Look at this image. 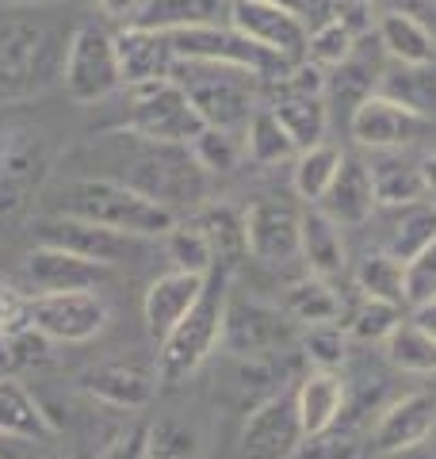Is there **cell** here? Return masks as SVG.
Wrapping results in <instances>:
<instances>
[{"mask_svg": "<svg viewBox=\"0 0 436 459\" xmlns=\"http://www.w3.org/2000/svg\"><path fill=\"white\" fill-rule=\"evenodd\" d=\"M395 153H371V180H375V204L383 211L425 204V180H421V165H410Z\"/></svg>", "mask_w": 436, "mask_h": 459, "instance_id": "28", "label": "cell"}, {"mask_svg": "<svg viewBox=\"0 0 436 459\" xmlns=\"http://www.w3.org/2000/svg\"><path fill=\"white\" fill-rule=\"evenodd\" d=\"M192 153L196 161L211 172V177H222V172H234L245 157L241 138H234V131H218V126H203L192 138Z\"/></svg>", "mask_w": 436, "mask_h": 459, "instance_id": "40", "label": "cell"}, {"mask_svg": "<svg viewBox=\"0 0 436 459\" xmlns=\"http://www.w3.org/2000/svg\"><path fill=\"white\" fill-rule=\"evenodd\" d=\"M260 108H272V115L283 123V131L299 150L326 142V131H329L326 96H299V100H280V104H260Z\"/></svg>", "mask_w": 436, "mask_h": 459, "instance_id": "32", "label": "cell"}, {"mask_svg": "<svg viewBox=\"0 0 436 459\" xmlns=\"http://www.w3.org/2000/svg\"><path fill=\"white\" fill-rule=\"evenodd\" d=\"M0 459H47V455H42L39 440H23V437H4V433H0Z\"/></svg>", "mask_w": 436, "mask_h": 459, "instance_id": "47", "label": "cell"}, {"mask_svg": "<svg viewBox=\"0 0 436 459\" xmlns=\"http://www.w3.org/2000/svg\"><path fill=\"white\" fill-rule=\"evenodd\" d=\"M50 214H69L135 238H165L180 219L115 177H69L50 192Z\"/></svg>", "mask_w": 436, "mask_h": 459, "instance_id": "2", "label": "cell"}, {"mask_svg": "<svg viewBox=\"0 0 436 459\" xmlns=\"http://www.w3.org/2000/svg\"><path fill=\"white\" fill-rule=\"evenodd\" d=\"M241 146H245V157L257 165H280V161H295L299 157V146L283 131V123L272 115V108H257L249 115Z\"/></svg>", "mask_w": 436, "mask_h": 459, "instance_id": "35", "label": "cell"}, {"mask_svg": "<svg viewBox=\"0 0 436 459\" xmlns=\"http://www.w3.org/2000/svg\"><path fill=\"white\" fill-rule=\"evenodd\" d=\"M299 356L307 360L310 368H322V371H337L348 356V333L329 322V325H310L299 333Z\"/></svg>", "mask_w": 436, "mask_h": 459, "instance_id": "39", "label": "cell"}, {"mask_svg": "<svg viewBox=\"0 0 436 459\" xmlns=\"http://www.w3.org/2000/svg\"><path fill=\"white\" fill-rule=\"evenodd\" d=\"M203 283H207V276H196V272H184V268H172L150 283V291L142 299V318H145V329H150V337L157 344H161L172 333V325L196 307V299L203 295Z\"/></svg>", "mask_w": 436, "mask_h": 459, "instance_id": "21", "label": "cell"}, {"mask_svg": "<svg viewBox=\"0 0 436 459\" xmlns=\"http://www.w3.org/2000/svg\"><path fill=\"white\" fill-rule=\"evenodd\" d=\"M302 440L307 433L299 425L295 391H280L249 410L238 437V459H295Z\"/></svg>", "mask_w": 436, "mask_h": 459, "instance_id": "15", "label": "cell"}, {"mask_svg": "<svg viewBox=\"0 0 436 459\" xmlns=\"http://www.w3.org/2000/svg\"><path fill=\"white\" fill-rule=\"evenodd\" d=\"M161 241H165V253H169L172 268H184V272H196V276H207V272L218 264V256L211 249L207 234H203V230L192 219L177 222Z\"/></svg>", "mask_w": 436, "mask_h": 459, "instance_id": "37", "label": "cell"}, {"mask_svg": "<svg viewBox=\"0 0 436 459\" xmlns=\"http://www.w3.org/2000/svg\"><path fill=\"white\" fill-rule=\"evenodd\" d=\"M344 161V153L337 146H310V150H299L295 157V169H291V188H295L299 199H307V204H322V195L329 192L333 177H337V169Z\"/></svg>", "mask_w": 436, "mask_h": 459, "instance_id": "36", "label": "cell"}, {"mask_svg": "<svg viewBox=\"0 0 436 459\" xmlns=\"http://www.w3.org/2000/svg\"><path fill=\"white\" fill-rule=\"evenodd\" d=\"M115 57H119L123 89L172 77V65H177V54H172V47H169V35L150 31V27H138V23H126V27L115 31Z\"/></svg>", "mask_w": 436, "mask_h": 459, "instance_id": "20", "label": "cell"}, {"mask_svg": "<svg viewBox=\"0 0 436 459\" xmlns=\"http://www.w3.org/2000/svg\"><path fill=\"white\" fill-rule=\"evenodd\" d=\"M172 81L187 92V100L196 104L199 119L218 131H234L245 126L249 115L257 111V77L245 69L230 65H207V62H177L172 65Z\"/></svg>", "mask_w": 436, "mask_h": 459, "instance_id": "6", "label": "cell"}, {"mask_svg": "<svg viewBox=\"0 0 436 459\" xmlns=\"http://www.w3.org/2000/svg\"><path fill=\"white\" fill-rule=\"evenodd\" d=\"M157 368H142L135 360H108V364H96L81 376V391L104 402L111 410H126V413H138L153 402L157 394Z\"/></svg>", "mask_w": 436, "mask_h": 459, "instance_id": "19", "label": "cell"}, {"mask_svg": "<svg viewBox=\"0 0 436 459\" xmlns=\"http://www.w3.org/2000/svg\"><path fill=\"white\" fill-rule=\"evenodd\" d=\"M0 4H62V0H0Z\"/></svg>", "mask_w": 436, "mask_h": 459, "instance_id": "51", "label": "cell"}, {"mask_svg": "<svg viewBox=\"0 0 436 459\" xmlns=\"http://www.w3.org/2000/svg\"><path fill=\"white\" fill-rule=\"evenodd\" d=\"M402 310L405 307L379 303V299H360V303L344 314V333L363 341V344H383L390 333H395V325L405 318Z\"/></svg>", "mask_w": 436, "mask_h": 459, "instance_id": "38", "label": "cell"}, {"mask_svg": "<svg viewBox=\"0 0 436 459\" xmlns=\"http://www.w3.org/2000/svg\"><path fill=\"white\" fill-rule=\"evenodd\" d=\"M111 268L84 261L57 246H35L23 256V276L31 295H62V291H96Z\"/></svg>", "mask_w": 436, "mask_h": 459, "instance_id": "18", "label": "cell"}, {"mask_svg": "<svg viewBox=\"0 0 436 459\" xmlns=\"http://www.w3.org/2000/svg\"><path fill=\"white\" fill-rule=\"evenodd\" d=\"M31 322L54 344H84L96 341L111 322V307L96 291H62V295H31Z\"/></svg>", "mask_w": 436, "mask_h": 459, "instance_id": "12", "label": "cell"}, {"mask_svg": "<svg viewBox=\"0 0 436 459\" xmlns=\"http://www.w3.org/2000/svg\"><path fill=\"white\" fill-rule=\"evenodd\" d=\"M360 455H363L360 437L353 429H341V425H333L318 437H307L295 452V459H360Z\"/></svg>", "mask_w": 436, "mask_h": 459, "instance_id": "42", "label": "cell"}, {"mask_svg": "<svg viewBox=\"0 0 436 459\" xmlns=\"http://www.w3.org/2000/svg\"><path fill=\"white\" fill-rule=\"evenodd\" d=\"M272 4H283V8H295V12H299V16H307V12H310V4H314V0H272Z\"/></svg>", "mask_w": 436, "mask_h": 459, "instance_id": "50", "label": "cell"}, {"mask_svg": "<svg viewBox=\"0 0 436 459\" xmlns=\"http://www.w3.org/2000/svg\"><path fill=\"white\" fill-rule=\"evenodd\" d=\"M27 318H31V295L0 280V337H8V333H16V329L31 325Z\"/></svg>", "mask_w": 436, "mask_h": 459, "instance_id": "45", "label": "cell"}, {"mask_svg": "<svg viewBox=\"0 0 436 459\" xmlns=\"http://www.w3.org/2000/svg\"><path fill=\"white\" fill-rule=\"evenodd\" d=\"M375 35H379L387 57H395V65H436V31L410 12H383L379 23H375Z\"/></svg>", "mask_w": 436, "mask_h": 459, "instance_id": "24", "label": "cell"}, {"mask_svg": "<svg viewBox=\"0 0 436 459\" xmlns=\"http://www.w3.org/2000/svg\"><path fill=\"white\" fill-rule=\"evenodd\" d=\"M35 238H39V246H57L65 253L84 256V261L104 264V268H119L126 261H138L142 246H145V238L84 222V219H69V214H50V211L35 222Z\"/></svg>", "mask_w": 436, "mask_h": 459, "instance_id": "11", "label": "cell"}, {"mask_svg": "<svg viewBox=\"0 0 436 459\" xmlns=\"http://www.w3.org/2000/svg\"><path fill=\"white\" fill-rule=\"evenodd\" d=\"M326 92L329 96H341L348 100V104H360V100H368L375 92V69L368 62H360V57L353 54L344 65L333 69V77H326Z\"/></svg>", "mask_w": 436, "mask_h": 459, "instance_id": "43", "label": "cell"}, {"mask_svg": "<svg viewBox=\"0 0 436 459\" xmlns=\"http://www.w3.org/2000/svg\"><path fill=\"white\" fill-rule=\"evenodd\" d=\"M230 12V0H145L138 12V27L150 31H184V27L218 23Z\"/></svg>", "mask_w": 436, "mask_h": 459, "instance_id": "30", "label": "cell"}, {"mask_svg": "<svg viewBox=\"0 0 436 459\" xmlns=\"http://www.w3.org/2000/svg\"><path fill=\"white\" fill-rule=\"evenodd\" d=\"M73 27L57 4H0V108L62 84Z\"/></svg>", "mask_w": 436, "mask_h": 459, "instance_id": "1", "label": "cell"}, {"mask_svg": "<svg viewBox=\"0 0 436 459\" xmlns=\"http://www.w3.org/2000/svg\"><path fill=\"white\" fill-rule=\"evenodd\" d=\"M302 211L280 199H257L245 207V256L260 264H287L299 256Z\"/></svg>", "mask_w": 436, "mask_h": 459, "instance_id": "17", "label": "cell"}, {"mask_svg": "<svg viewBox=\"0 0 436 459\" xmlns=\"http://www.w3.org/2000/svg\"><path fill=\"white\" fill-rule=\"evenodd\" d=\"M295 410H299V425L307 437H318V433H326V429L341 425L344 410H348L344 376L341 371L310 368L295 386Z\"/></svg>", "mask_w": 436, "mask_h": 459, "instance_id": "23", "label": "cell"}, {"mask_svg": "<svg viewBox=\"0 0 436 459\" xmlns=\"http://www.w3.org/2000/svg\"><path fill=\"white\" fill-rule=\"evenodd\" d=\"M432 238H436V207L425 199V204L390 211V230L383 238V249L405 264V261H414Z\"/></svg>", "mask_w": 436, "mask_h": 459, "instance_id": "31", "label": "cell"}, {"mask_svg": "<svg viewBox=\"0 0 436 459\" xmlns=\"http://www.w3.org/2000/svg\"><path fill=\"white\" fill-rule=\"evenodd\" d=\"M421 165V180H425V199L436 207V153H429L425 161H417Z\"/></svg>", "mask_w": 436, "mask_h": 459, "instance_id": "48", "label": "cell"}, {"mask_svg": "<svg viewBox=\"0 0 436 459\" xmlns=\"http://www.w3.org/2000/svg\"><path fill=\"white\" fill-rule=\"evenodd\" d=\"M54 150L31 123H0V214H23L47 188Z\"/></svg>", "mask_w": 436, "mask_h": 459, "instance_id": "7", "label": "cell"}, {"mask_svg": "<svg viewBox=\"0 0 436 459\" xmlns=\"http://www.w3.org/2000/svg\"><path fill=\"white\" fill-rule=\"evenodd\" d=\"M348 131H353L360 150L395 153V150L414 146V142L429 131V115L405 108L402 100L387 96V92H371L368 100H360L353 108Z\"/></svg>", "mask_w": 436, "mask_h": 459, "instance_id": "14", "label": "cell"}, {"mask_svg": "<svg viewBox=\"0 0 436 459\" xmlns=\"http://www.w3.org/2000/svg\"><path fill=\"white\" fill-rule=\"evenodd\" d=\"M360 299H379V303L405 307V264L387 249L363 253V261L353 272Z\"/></svg>", "mask_w": 436, "mask_h": 459, "instance_id": "33", "label": "cell"}, {"mask_svg": "<svg viewBox=\"0 0 436 459\" xmlns=\"http://www.w3.org/2000/svg\"><path fill=\"white\" fill-rule=\"evenodd\" d=\"M318 211H326L337 226H363L375 219V180H371V169L368 161H360V157H344L337 177H333L329 192L322 195V204Z\"/></svg>", "mask_w": 436, "mask_h": 459, "instance_id": "22", "label": "cell"}, {"mask_svg": "<svg viewBox=\"0 0 436 459\" xmlns=\"http://www.w3.org/2000/svg\"><path fill=\"white\" fill-rule=\"evenodd\" d=\"M169 47L177 54V62H207V65H230L245 69L260 77H275L291 65L287 57H275L265 47L249 42L234 27L222 23H203V27H184V31H169Z\"/></svg>", "mask_w": 436, "mask_h": 459, "instance_id": "10", "label": "cell"}, {"mask_svg": "<svg viewBox=\"0 0 436 459\" xmlns=\"http://www.w3.org/2000/svg\"><path fill=\"white\" fill-rule=\"evenodd\" d=\"M234 272L230 264H214L203 283V295L196 307L172 325V333L157 344V379L177 386L192 379L196 371L222 349V322H226V303L234 291Z\"/></svg>", "mask_w": 436, "mask_h": 459, "instance_id": "3", "label": "cell"}, {"mask_svg": "<svg viewBox=\"0 0 436 459\" xmlns=\"http://www.w3.org/2000/svg\"><path fill=\"white\" fill-rule=\"evenodd\" d=\"M226 20L234 31H241L249 42L265 47L275 57H287V62H302L307 57L310 23L295 8L272 4V0H230Z\"/></svg>", "mask_w": 436, "mask_h": 459, "instance_id": "13", "label": "cell"}, {"mask_svg": "<svg viewBox=\"0 0 436 459\" xmlns=\"http://www.w3.org/2000/svg\"><path fill=\"white\" fill-rule=\"evenodd\" d=\"M436 429V391H405L390 398L371 425V452L383 459H395L405 452H417Z\"/></svg>", "mask_w": 436, "mask_h": 459, "instance_id": "16", "label": "cell"}, {"mask_svg": "<svg viewBox=\"0 0 436 459\" xmlns=\"http://www.w3.org/2000/svg\"><path fill=\"white\" fill-rule=\"evenodd\" d=\"M356 35L348 31L341 20H326L318 23L310 31V42H307V62H314L318 69H337L344 65L348 57L356 54Z\"/></svg>", "mask_w": 436, "mask_h": 459, "instance_id": "41", "label": "cell"}, {"mask_svg": "<svg viewBox=\"0 0 436 459\" xmlns=\"http://www.w3.org/2000/svg\"><path fill=\"white\" fill-rule=\"evenodd\" d=\"M123 134V131H119ZM126 146L135 150L126 157V172L115 180L138 188L142 195H150L153 204H161L165 211H187L203 207L211 199V172L196 161L192 146H172V142H145L135 134H123Z\"/></svg>", "mask_w": 436, "mask_h": 459, "instance_id": "4", "label": "cell"}, {"mask_svg": "<svg viewBox=\"0 0 436 459\" xmlns=\"http://www.w3.org/2000/svg\"><path fill=\"white\" fill-rule=\"evenodd\" d=\"M410 318H414L421 329H425V333H432V337H436V299H432V303H425V307H417V310L410 314Z\"/></svg>", "mask_w": 436, "mask_h": 459, "instance_id": "49", "label": "cell"}, {"mask_svg": "<svg viewBox=\"0 0 436 459\" xmlns=\"http://www.w3.org/2000/svg\"><path fill=\"white\" fill-rule=\"evenodd\" d=\"M383 352L390 368L405 371V376H436V337L425 333L414 318H402L395 333L383 341Z\"/></svg>", "mask_w": 436, "mask_h": 459, "instance_id": "34", "label": "cell"}, {"mask_svg": "<svg viewBox=\"0 0 436 459\" xmlns=\"http://www.w3.org/2000/svg\"><path fill=\"white\" fill-rule=\"evenodd\" d=\"M299 256L307 261L310 276H322V280H337L344 264H348V253H344V238H341V226L329 219L326 211H302V238H299Z\"/></svg>", "mask_w": 436, "mask_h": 459, "instance_id": "26", "label": "cell"}, {"mask_svg": "<svg viewBox=\"0 0 436 459\" xmlns=\"http://www.w3.org/2000/svg\"><path fill=\"white\" fill-rule=\"evenodd\" d=\"M0 433L39 444H50L57 437V425L47 413V406L16 376H0Z\"/></svg>", "mask_w": 436, "mask_h": 459, "instance_id": "25", "label": "cell"}, {"mask_svg": "<svg viewBox=\"0 0 436 459\" xmlns=\"http://www.w3.org/2000/svg\"><path fill=\"white\" fill-rule=\"evenodd\" d=\"M199 111L187 100L172 77L150 81V84H135L126 89V115L115 131L135 134L145 142H172V146H192V138L203 131Z\"/></svg>", "mask_w": 436, "mask_h": 459, "instance_id": "5", "label": "cell"}, {"mask_svg": "<svg viewBox=\"0 0 436 459\" xmlns=\"http://www.w3.org/2000/svg\"><path fill=\"white\" fill-rule=\"evenodd\" d=\"M142 4H145V0H96L100 16H104V20H115V23H123V27L138 20Z\"/></svg>", "mask_w": 436, "mask_h": 459, "instance_id": "46", "label": "cell"}, {"mask_svg": "<svg viewBox=\"0 0 436 459\" xmlns=\"http://www.w3.org/2000/svg\"><path fill=\"white\" fill-rule=\"evenodd\" d=\"M187 219L207 234L218 264L238 268V261L245 256V211L230 207V204H218V199H207V204L196 207Z\"/></svg>", "mask_w": 436, "mask_h": 459, "instance_id": "29", "label": "cell"}, {"mask_svg": "<svg viewBox=\"0 0 436 459\" xmlns=\"http://www.w3.org/2000/svg\"><path fill=\"white\" fill-rule=\"evenodd\" d=\"M283 314L295 325L310 329V325H329L344 318V299L337 295V287H333V280H322V276H302L295 280L283 291Z\"/></svg>", "mask_w": 436, "mask_h": 459, "instance_id": "27", "label": "cell"}, {"mask_svg": "<svg viewBox=\"0 0 436 459\" xmlns=\"http://www.w3.org/2000/svg\"><path fill=\"white\" fill-rule=\"evenodd\" d=\"M299 344V325L280 307L265 303L257 295L230 291L226 322H222V349L238 360H268Z\"/></svg>", "mask_w": 436, "mask_h": 459, "instance_id": "9", "label": "cell"}, {"mask_svg": "<svg viewBox=\"0 0 436 459\" xmlns=\"http://www.w3.org/2000/svg\"><path fill=\"white\" fill-rule=\"evenodd\" d=\"M436 299V238L414 261H405V307L417 310Z\"/></svg>", "mask_w": 436, "mask_h": 459, "instance_id": "44", "label": "cell"}, {"mask_svg": "<svg viewBox=\"0 0 436 459\" xmlns=\"http://www.w3.org/2000/svg\"><path fill=\"white\" fill-rule=\"evenodd\" d=\"M62 89L73 104H100L123 89L119 57H115V31L100 20H77L65 50Z\"/></svg>", "mask_w": 436, "mask_h": 459, "instance_id": "8", "label": "cell"}]
</instances>
